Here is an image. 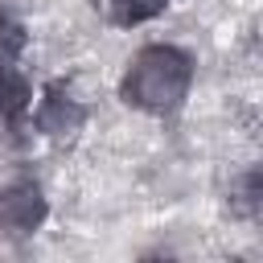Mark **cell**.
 Wrapping results in <instances>:
<instances>
[{
  "label": "cell",
  "instance_id": "cell-1",
  "mask_svg": "<svg viewBox=\"0 0 263 263\" xmlns=\"http://www.w3.org/2000/svg\"><path fill=\"white\" fill-rule=\"evenodd\" d=\"M189 86H193V53L168 41H152L127 62L119 78V99L144 115H173L189 99Z\"/></svg>",
  "mask_w": 263,
  "mask_h": 263
},
{
  "label": "cell",
  "instance_id": "cell-2",
  "mask_svg": "<svg viewBox=\"0 0 263 263\" xmlns=\"http://www.w3.org/2000/svg\"><path fill=\"white\" fill-rule=\"evenodd\" d=\"M49 218V201L37 181H12L0 189V234L4 238H29Z\"/></svg>",
  "mask_w": 263,
  "mask_h": 263
},
{
  "label": "cell",
  "instance_id": "cell-3",
  "mask_svg": "<svg viewBox=\"0 0 263 263\" xmlns=\"http://www.w3.org/2000/svg\"><path fill=\"white\" fill-rule=\"evenodd\" d=\"M33 127L49 140H74L86 127V103L74 99V90L66 82H45L41 103L33 111Z\"/></svg>",
  "mask_w": 263,
  "mask_h": 263
},
{
  "label": "cell",
  "instance_id": "cell-4",
  "mask_svg": "<svg viewBox=\"0 0 263 263\" xmlns=\"http://www.w3.org/2000/svg\"><path fill=\"white\" fill-rule=\"evenodd\" d=\"M16 62L21 58H0V119H4L8 132H21L25 111L33 103V86H29V78L21 74Z\"/></svg>",
  "mask_w": 263,
  "mask_h": 263
},
{
  "label": "cell",
  "instance_id": "cell-5",
  "mask_svg": "<svg viewBox=\"0 0 263 263\" xmlns=\"http://www.w3.org/2000/svg\"><path fill=\"white\" fill-rule=\"evenodd\" d=\"M226 210L238 222H263V160H255L226 185Z\"/></svg>",
  "mask_w": 263,
  "mask_h": 263
},
{
  "label": "cell",
  "instance_id": "cell-6",
  "mask_svg": "<svg viewBox=\"0 0 263 263\" xmlns=\"http://www.w3.org/2000/svg\"><path fill=\"white\" fill-rule=\"evenodd\" d=\"M95 4V12H103L111 25H123V29H136V25H144V21H156L164 8H168V0H90Z\"/></svg>",
  "mask_w": 263,
  "mask_h": 263
}]
</instances>
